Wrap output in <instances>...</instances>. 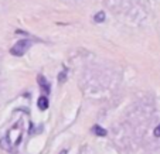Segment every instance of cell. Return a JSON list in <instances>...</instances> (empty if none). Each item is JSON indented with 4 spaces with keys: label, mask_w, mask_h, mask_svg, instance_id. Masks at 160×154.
I'll use <instances>...</instances> for the list:
<instances>
[{
    "label": "cell",
    "mask_w": 160,
    "mask_h": 154,
    "mask_svg": "<svg viewBox=\"0 0 160 154\" xmlns=\"http://www.w3.org/2000/svg\"><path fill=\"white\" fill-rule=\"evenodd\" d=\"M28 48H30V41H28V40H21V41H18L17 44H14V46L10 48V52H12V55L21 57Z\"/></svg>",
    "instance_id": "cell-1"
},
{
    "label": "cell",
    "mask_w": 160,
    "mask_h": 154,
    "mask_svg": "<svg viewBox=\"0 0 160 154\" xmlns=\"http://www.w3.org/2000/svg\"><path fill=\"white\" fill-rule=\"evenodd\" d=\"M37 105H38L40 110H45V109L48 108V99H47L45 96H41L38 99V103H37Z\"/></svg>",
    "instance_id": "cell-2"
},
{
    "label": "cell",
    "mask_w": 160,
    "mask_h": 154,
    "mask_svg": "<svg viewBox=\"0 0 160 154\" xmlns=\"http://www.w3.org/2000/svg\"><path fill=\"white\" fill-rule=\"evenodd\" d=\"M38 84L41 85V88H42V89H44L45 92H50V85H48V82L45 81V78H44V76H41V75L38 76Z\"/></svg>",
    "instance_id": "cell-3"
},
{
    "label": "cell",
    "mask_w": 160,
    "mask_h": 154,
    "mask_svg": "<svg viewBox=\"0 0 160 154\" xmlns=\"http://www.w3.org/2000/svg\"><path fill=\"white\" fill-rule=\"evenodd\" d=\"M92 133L98 134V136H106V130L102 129L101 126H94L92 127Z\"/></svg>",
    "instance_id": "cell-4"
},
{
    "label": "cell",
    "mask_w": 160,
    "mask_h": 154,
    "mask_svg": "<svg viewBox=\"0 0 160 154\" xmlns=\"http://www.w3.org/2000/svg\"><path fill=\"white\" fill-rule=\"evenodd\" d=\"M94 20L97 21V23H102V21H105V13H103V12H99L98 14H95Z\"/></svg>",
    "instance_id": "cell-5"
},
{
    "label": "cell",
    "mask_w": 160,
    "mask_h": 154,
    "mask_svg": "<svg viewBox=\"0 0 160 154\" xmlns=\"http://www.w3.org/2000/svg\"><path fill=\"white\" fill-rule=\"evenodd\" d=\"M154 136H156V137H160V124L156 127V129H154Z\"/></svg>",
    "instance_id": "cell-6"
},
{
    "label": "cell",
    "mask_w": 160,
    "mask_h": 154,
    "mask_svg": "<svg viewBox=\"0 0 160 154\" xmlns=\"http://www.w3.org/2000/svg\"><path fill=\"white\" fill-rule=\"evenodd\" d=\"M60 154H67V151H65V150H64V151H61V153H60Z\"/></svg>",
    "instance_id": "cell-7"
}]
</instances>
